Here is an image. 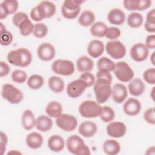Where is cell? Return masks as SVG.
I'll use <instances>...</instances> for the list:
<instances>
[{"mask_svg":"<svg viewBox=\"0 0 155 155\" xmlns=\"http://www.w3.org/2000/svg\"><path fill=\"white\" fill-rule=\"evenodd\" d=\"M8 62L15 66L26 67L32 61V54L26 48L21 47L9 51L7 55Z\"/></svg>","mask_w":155,"mask_h":155,"instance_id":"cell-1","label":"cell"},{"mask_svg":"<svg viewBox=\"0 0 155 155\" xmlns=\"http://www.w3.org/2000/svg\"><path fill=\"white\" fill-rule=\"evenodd\" d=\"M67 150L74 155H89L90 150L84 140L79 136L73 134L70 136L65 143Z\"/></svg>","mask_w":155,"mask_h":155,"instance_id":"cell-2","label":"cell"},{"mask_svg":"<svg viewBox=\"0 0 155 155\" xmlns=\"http://www.w3.org/2000/svg\"><path fill=\"white\" fill-rule=\"evenodd\" d=\"M102 107L96 101L85 100L79 106V113L84 118H95L99 117L101 113Z\"/></svg>","mask_w":155,"mask_h":155,"instance_id":"cell-3","label":"cell"},{"mask_svg":"<svg viewBox=\"0 0 155 155\" xmlns=\"http://www.w3.org/2000/svg\"><path fill=\"white\" fill-rule=\"evenodd\" d=\"M1 96L7 102L12 104H18L24 99V94L19 88L12 84H4L1 89Z\"/></svg>","mask_w":155,"mask_h":155,"instance_id":"cell-4","label":"cell"},{"mask_svg":"<svg viewBox=\"0 0 155 155\" xmlns=\"http://www.w3.org/2000/svg\"><path fill=\"white\" fill-rule=\"evenodd\" d=\"M82 1L65 0L61 7V13L64 18L67 19L76 18L81 12V5Z\"/></svg>","mask_w":155,"mask_h":155,"instance_id":"cell-5","label":"cell"},{"mask_svg":"<svg viewBox=\"0 0 155 155\" xmlns=\"http://www.w3.org/2000/svg\"><path fill=\"white\" fill-rule=\"evenodd\" d=\"M52 71L58 75L68 76L72 75L75 71L74 63L68 59H58L51 64Z\"/></svg>","mask_w":155,"mask_h":155,"instance_id":"cell-6","label":"cell"},{"mask_svg":"<svg viewBox=\"0 0 155 155\" xmlns=\"http://www.w3.org/2000/svg\"><path fill=\"white\" fill-rule=\"evenodd\" d=\"M116 78L122 82H128L133 79L134 73L131 67L124 61H119L115 63L113 70Z\"/></svg>","mask_w":155,"mask_h":155,"instance_id":"cell-7","label":"cell"},{"mask_svg":"<svg viewBox=\"0 0 155 155\" xmlns=\"http://www.w3.org/2000/svg\"><path fill=\"white\" fill-rule=\"evenodd\" d=\"M111 84L96 81L94 84V93L96 102L100 104L107 102L111 96Z\"/></svg>","mask_w":155,"mask_h":155,"instance_id":"cell-8","label":"cell"},{"mask_svg":"<svg viewBox=\"0 0 155 155\" xmlns=\"http://www.w3.org/2000/svg\"><path fill=\"white\" fill-rule=\"evenodd\" d=\"M107 53L114 59L123 58L126 54V47L125 45L119 40L108 41L105 45Z\"/></svg>","mask_w":155,"mask_h":155,"instance_id":"cell-9","label":"cell"},{"mask_svg":"<svg viewBox=\"0 0 155 155\" xmlns=\"http://www.w3.org/2000/svg\"><path fill=\"white\" fill-rule=\"evenodd\" d=\"M56 125L58 128L66 132H71L76 130L78 122L75 116L68 114H62L56 118Z\"/></svg>","mask_w":155,"mask_h":155,"instance_id":"cell-10","label":"cell"},{"mask_svg":"<svg viewBox=\"0 0 155 155\" xmlns=\"http://www.w3.org/2000/svg\"><path fill=\"white\" fill-rule=\"evenodd\" d=\"M87 88H88L87 84L82 79L79 78L68 84L66 92L70 97L76 99L81 96Z\"/></svg>","mask_w":155,"mask_h":155,"instance_id":"cell-11","label":"cell"},{"mask_svg":"<svg viewBox=\"0 0 155 155\" xmlns=\"http://www.w3.org/2000/svg\"><path fill=\"white\" fill-rule=\"evenodd\" d=\"M149 55V49L145 44L136 43L130 49V56L131 59L137 62L145 61Z\"/></svg>","mask_w":155,"mask_h":155,"instance_id":"cell-12","label":"cell"},{"mask_svg":"<svg viewBox=\"0 0 155 155\" xmlns=\"http://www.w3.org/2000/svg\"><path fill=\"white\" fill-rule=\"evenodd\" d=\"M36 52L39 59L45 62L51 61L56 55L55 47L51 43L47 42L41 44Z\"/></svg>","mask_w":155,"mask_h":155,"instance_id":"cell-13","label":"cell"},{"mask_svg":"<svg viewBox=\"0 0 155 155\" xmlns=\"http://www.w3.org/2000/svg\"><path fill=\"white\" fill-rule=\"evenodd\" d=\"M107 133L111 137L120 138L123 137L127 132V127L122 122H111L107 126Z\"/></svg>","mask_w":155,"mask_h":155,"instance_id":"cell-14","label":"cell"},{"mask_svg":"<svg viewBox=\"0 0 155 155\" xmlns=\"http://www.w3.org/2000/svg\"><path fill=\"white\" fill-rule=\"evenodd\" d=\"M151 0H124L123 5L128 11H143L150 7Z\"/></svg>","mask_w":155,"mask_h":155,"instance_id":"cell-15","label":"cell"},{"mask_svg":"<svg viewBox=\"0 0 155 155\" xmlns=\"http://www.w3.org/2000/svg\"><path fill=\"white\" fill-rule=\"evenodd\" d=\"M142 109L140 102L134 98H128L123 105V111L128 116H134L137 115Z\"/></svg>","mask_w":155,"mask_h":155,"instance_id":"cell-16","label":"cell"},{"mask_svg":"<svg viewBox=\"0 0 155 155\" xmlns=\"http://www.w3.org/2000/svg\"><path fill=\"white\" fill-rule=\"evenodd\" d=\"M19 3L16 0H4L0 4V19L6 18L8 15L14 14L18 10Z\"/></svg>","mask_w":155,"mask_h":155,"instance_id":"cell-17","label":"cell"},{"mask_svg":"<svg viewBox=\"0 0 155 155\" xmlns=\"http://www.w3.org/2000/svg\"><path fill=\"white\" fill-rule=\"evenodd\" d=\"M111 96L116 103H122L128 96V90L126 86L120 83L114 84L112 88Z\"/></svg>","mask_w":155,"mask_h":155,"instance_id":"cell-18","label":"cell"},{"mask_svg":"<svg viewBox=\"0 0 155 155\" xmlns=\"http://www.w3.org/2000/svg\"><path fill=\"white\" fill-rule=\"evenodd\" d=\"M37 7L43 19L52 17L56 11L55 4L50 1H42L37 5Z\"/></svg>","mask_w":155,"mask_h":155,"instance_id":"cell-19","label":"cell"},{"mask_svg":"<svg viewBox=\"0 0 155 155\" xmlns=\"http://www.w3.org/2000/svg\"><path fill=\"white\" fill-rule=\"evenodd\" d=\"M78 131L79 133L84 137H91L97 133V126L92 121H84L79 125L78 127Z\"/></svg>","mask_w":155,"mask_h":155,"instance_id":"cell-20","label":"cell"},{"mask_svg":"<svg viewBox=\"0 0 155 155\" xmlns=\"http://www.w3.org/2000/svg\"><path fill=\"white\" fill-rule=\"evenodd\" d=\"M105 49L103 42L99 39L91 40L87 47L88 54L93 58H97L101 56Z\"/></svg>","mask_w":155,"mask_h":155,"instance_id":"cell-21","label":"cell"},{"mask_svg":"<svg viewBox=\"0 0 155 155\" xmlns=\"http://www.w3.org/2000/svg\"><path fill=\"white\" fill-rule=\"evenodd\" d=\"M107 19L108 22L111 24L121 25L125 22L126 16L123 10L120 8H115L111 9L108 12Z\"/></svg>","mask_w":155,"mask_h":155,"instance_id":"cell-22","label":"cell"},{"mask_svg":"<svg viewBox=\"0 0 155 155\" xmlns=\"http://www.w3.org/2000/svg\"><path fill=\"white\" fill-rule=\"evenodd\" d=\"M65 143L64 138L58 134L51 136L47 140V145L49 149L53 152H61L64 148Z\"/></svg>","mask_w":155,"mask_h":155,"instance_id":"cell-23","label":"cell"},{"mask_svg":"<svg viewBox=\"0 0 155 155\" xmlns=\"http://www.w3.org/2000/svg\"><path fill=\"white\" fill-rule=\"evenodd\" d=\"M128 89L132 96L137 97L143 93L145 90V85L140 79L136 78L130 81L128 85Z\"/></svg>","mask_w":155,"mask_h":155,"instance_id":"cell-24","label":"cell"},{"mask_svg":"<svg viewBox=\"0 0 155 155\" xmlns=\"http://www.w3.org/2000/svg\"><path fill=\"white\" fill-rule=\"evenodd\" d=\"M53 120L51 117L47 115H40L36 119L35 127L41 132H47L53 127Z\"/></svg>","mask_w":155,"mask_h":155,"instance_id":"cell-25","label":"cell"},{"mask_svg":"<svg viewBox=\"0 0 155 155\" xmlns=\"http://www.w3.org/2000/svg\"><path fill=\"white\" fill-rule=\"evenodd\" d=\"M43 137L38 132H31L27 134L25 138V143L31 149H38L42 145Z\"/></svg>","mask_w":155,"mask_h":155,"instance_id":"cell-26","label":"cell"},{"mask_svg":"<svg viewBox=\"0 0 155 155\" xmlns=\"http://www.w3.org/2000/svg\"><path fill=\"white\" fill-rule=\"evenodd\" d=\"M36 119L35 114L31 110H25L21 117V124L23 128L25 130L29 131L32 130L36 124Z\"/></svg>","mask_w":155,"mask_h":155,"instance_id":"cell-27","label":"cell"},{"mask_svg":"<svg viewBox=\"0 0 155 155\" xmlns=\"http://www.w3.org/2000/svg\"><path fill=\"white\" fill-rule=\"evenodd\" d=\"M94 67V62L87 56H81L76 61V67L81 73L90 72Z\"/></svg>","mask_w":155,"mask_h":155,"instance_id":"cell-28","label":"cell"},{"mask_svg":"<svg viewBox=\"0 0 155 155\" xmlns=\"http://www.w3.org/2000/svg\"><path fill=\"white\" fill-rule=\"evenodd\" d=\"M62 104L56 101L49 102L45 107V113L51 118H57L62 114Z\"/></svg>","mask_w":155,"mask_h":155,"instance_id":"cell-29","label":"cell"},{"mask_svg":"<svg viewBox=\"0 0 155 155\" xmlns=\"http://www.w3.org/2000/svg\"><path fill=\"white\" fill-rule=\"evenodd\" d=\"M104 152L108 155H116L120 151V143L114 139H107L103 143Z\"/></svg>","mask_w":155,"mask_h":155,"instance_id":"cell-30","label":"cell"},{"mask_svg":"<svg viewBox=\"0 0 155 155\" xmlns=\"http://www.w3.org/2000/svg\"><path fill=\"white\" fill-rule=\"evenodd\" d=\"M48 88L55 93H61L65 87L64 81L57 76H52L48 80Z\"/></svg>","mask_w":155,"mask_h":155,"instance_id":"cell-31","label":"cell"},{"mask_svg":"<svg viewBox=\"0 0 155 155\" xmlns=\"http://www.w3.org/2000/svg\"><path fill=\"white\" fill-rule=\"evenodd\" d=\"M108 27L103 22H97L94 23L90 28V32L93 36L97 38H103L106 36Z\"/></svg>","mask_w":155,"mask_h":155,"instance_id":"cell-32","label":"cell"},{"mask_svg":"<svg viewBox=\"0 0 155 155\" xmlns=\"http://www.w3.org/2000/svg\"><path fill=\"white\" fill-rule=\"evenodd\" d=\"M95 21L94 13L89 10H86L82 12L78 18L79 24L84 27L91 26Z\"/></svg>","mask_w":155,"mask_h":155,"instance_id":"cell-33","label":"cell"},{"mask_svg":"<svg viewBox=\"0 0 155 155\" xmlns=\"http://www.w3.org/2000/svg\"><path fill=\"white\" fill-rule=\"evenodd\" d=\"M127 22L129 27L137 28L142 25L143 22V17L140 13L133 12L128 15Z\"/></svg>","mask_w":155,"mask_h":155,"instance_id":"cell-34","label":"cell"},{"mask_svg":"<svg viewBox=\"0 0 155 155\" xmlns=\"http://www.w3.org/2000/svg\"><path fill=\"white\" fill-rule=\"evenodd\" d=\"M44 79L43 77L39 74H32L28 79L27 81V86L31 90L40 89L44 85Z\"/></svg>","mask_w":155,"mask_h":155,"instance_id":"cell-35","label":"cell"},{"mask_svg":"<svg viewBox=\"0 0 155 155\" xmlns=\"http://www.w3.org/2000/svg\"><path fill=\"white\" fill-rule=\"evenodd\" d=\"M97 67L98 70H105L110 72L113 71L115 67V63L110 58L102 56L98 59L97 62Z\"/></svg>","mask_w":155,"mask_h":155,"instance_id":"cell-36","label":"cell"},{"mask_svg":"<svg viewBox=\"0 0 155 155\" xmlns=\"http://www.w3.org/2000/svg\"><path fill=\"white\" fill-rule=\"evenodd\" d=\"M99 117L104 122L110 123L114 120L115 117V113L111 107L109 106H104L102 108V111Z\"/></svg>","mask_w":155,"mask_h":155,"instance_id":"cell-37","label":"cell"},{"mask_svg":"<svg viewBox=\"0 0 155 155\" xmlns=\"http://www.w3.org/2000/svg\"><path fill=\"white\" fill-rule=\"evenodd\" d=\"M20 34L23 36H28L33 33L34 25L32 22L28 19L23 21L19 26Z\"/></svg>","mask_w":155,"mask_h":155,"instance_id":"cell-38","label":"cell"},{"mask_svg":"<svg viewBox=\"0 0 155 155\" xmlns=\"http://www.w3.org/2000/svg\"><path fill=\"white\" fill-rule=\"evenodd\" d=\"M48 33L47 26L42 22H38L34 25L33 35L37 38H42L45 37Z\"/></svg>","mask_w":155,"mask_h":155,"instance_id":"cell-39","label":"cell"},{"mask_svg":"<svg viewBox=\"0 0 155 155\" xmlns=\"http://www.w3.org/2000/svg\"><path fill=\"white\" fill-rule=\"evenodd\" d=\"M11 78L12 81L17 84H22L25 82L27 79V74L25 71L16 69L12 71L11 74Z\"/></svg>","mask_w":155,"mask_h":155,"instance_id":"cell-40","label":"cell"},{"mask_svg":"<svg viewBox=\"0 0 155 155\" xmlns=\"http://www.w3.org/2000/svg\"><path fill=\"white\" fill-rule=\"evenodd\" d=\"M96 81L111 84L113 76L110 71L105 70H99L96 73Z\"/></svg>","mask_w":155,"mask_h":155,"instance_id":"cell-41","label":"cell"},{"mask_svg":"<svg viewBox=\"0 0 155 155\" xmlns=\"http://www.w3.org/2000/svg\"><path fill=\"white\" fill-rule=\"evenodd\" d=\"M144 81L151 85L155 84V68H150L146 70L143 74Z\"/></svg>","mask_w":155,"mask_h":155,"instance_id":"cell-42","label":"cell"},{"mask_svg":"<svg viewBox=\"0 0 155 155\" xmlns=\"http://www.w3.org/2000/svg\"><path fill=\"white\" fill-rule=\"evenodd\" d=\"M28 15L24 12H19L15 13L12 17L13 24L16 27H19L20 24L24 20L28 19Z\"/></svg>","mask_w":155,"mask_h":155,"instance_id":"cell-43","label":"cell"},{"mask_svg":"<svg viewBox=\"0 0 155 155\" xmlns=\"http://www.w3.org/2000/svg\"><path fill=\"white\" fill-rule=\"evenodd\" d=\"M0 43L2 46H7L12 44L13 36L11 32L7 30L4 33L0 34Z\"/></svg>","mask_w":155,"mask_h":155,"instance_id":"cell-44","label":"cell"},{"mask_svg":"<svg viewBox=\"0 0 155 155\" xmlns=\"http://www.w3.org/2000/svg\"><path fill=\"white\" fill-rule=\"evenodd\" d=\"M121 35L120 29L116 27H110L108 28L105 37L111 41L117 39Z\"/></svg>","mask_w":155,"mask_h":155,"instance_id":"cell-45","label":"cell"},{"mask_svg":"<svg viewBox=\"0 0 155 155\" xmlns=\"http://www.w3.org/2000/svg\"><path fill=\"white\" fill-rule=\"evenodd\" d=\"M79 78L82 79L87 84L88 87L94 85L96 82L95 77L90 72L82 73V74L79 76Z\"/></svg>","mask_w":155,"mask_h":155,"instance_id":"cell-46","label":"cell"},{"mask_svg":"<svg viewBox=\"0 0 155 155\" xmlns=\"http://www.w3.org/2000/svg\"><path fill=\"white\" fill-rule=\"evenodd\" d=\"M143 119L145 120V122L150 124H155V113L154 107L149 108L144 112Z\"/></svg>","mask_w":155,"mask_h":155,"instance_id":"cell-47","label":"cell"},{"mask_svg":"<svg viewBox=\"0 0 155 155\" xmlns=\"http://www.w3.org/2000/svg\"><path fill=\"white\" fill-rule=\"evenodd\" d=\"M30 16L31 19L35 22H39L43 19V18H42V16L38 10L37 5L34 7L31 10L30 13Z\"/></svg>","mask_w":155,"mask_h":155,"instance_id":"cell-48","label":"cell"},{"mask_svg":"<svg viewBox=\"0 0 155 155\" xmlns=\"http://www.w3.org/2000/svg\"><path fill=\"white\" fill-rule=\"evenodd\" d=\"M10 71V67L7 63L1 61H0V76L1 78L7 76Z\"/></svg>","mask_w":155,"mask_h":155,"instance_id":"cell-49","label":"cell"},{"mask_svg":"<svg viewBox=\"0 0 155 155\" xmlns=\"http://www.w3.org/2000/svg\"><path fill=\"white\" fill-rule=\"evenodd\" d=\"M8 142V137L5 133L1 131V140H0V145H1V154L3 155L6 150V147Z\"/></svg>","mask_w":155,"mask_h":155,"instance_id":"cell-50","label":"cell"},{"mask_svg":"<svg viewBox=\"0 0 155 155\" xmlns=\"http://www.w3.org/2000/svg\"><path fill=\"white\" fill-rule=\"evenodd\" d=\"M145 45L148 49L154 50L155 48V35L154 34L147 36Z\"/></svg>","mask_w":155,"mask_h":155,"instance_id":"cell-51","label":"cell"},{"mask_svg":"<svg viewBox=\"0 0 155 155\" xmlns=\"http://www.w3.org/2000/svg\"><path fill=\"white\" fill-rule=\"evenodd\" d=\"M144 28L147 32L154 33L155 32V21H145Z\"/></svg>","mask_w":155,"mask_h":155,"instance_id":"cell-52","label":"cell"},{"mask_svg":"<svg viewBox=\"0 0 155 155\" xmlns=\"http://www.w3.org/2000/svg\"><path fill=\"white\" fill-rule=\"evenodd\" d=\"M146 21H155V9L153 8L150 10L147 14Z\"/></svg>","mask_w":155,"mask_h":155,"instance_id":"cell-53","label":"cell"},{"mask_svg":"<svg viewBox=\"0 0 155 155\" xmlns=\"http://www.w3.org/2000/svg\"><path fill=\"white\" fill-rule=\"evenodd\" d=\"M5 31H7L5 26L2 22H1L0 23V34L4 33Z\"/></svg>","mask_w":155,"mask_h":155,"instance_id":"cell-54","label":"cell"},{"mask_svg":"<svg viewBox=\"0 0 155 155\" xmlns=\"http://www.w3.org/2000/svg\"><path fill=\"white\" fill-rule=\"evenodd\" d=\"M154 58H155V52H153L151 55L150 56V61L152 63L153 65H155V61H154Z\"/></svg>","mask_w":155,"mask_h":155,"instance_id":"cell-55","label":"cell"}]
</instances>
